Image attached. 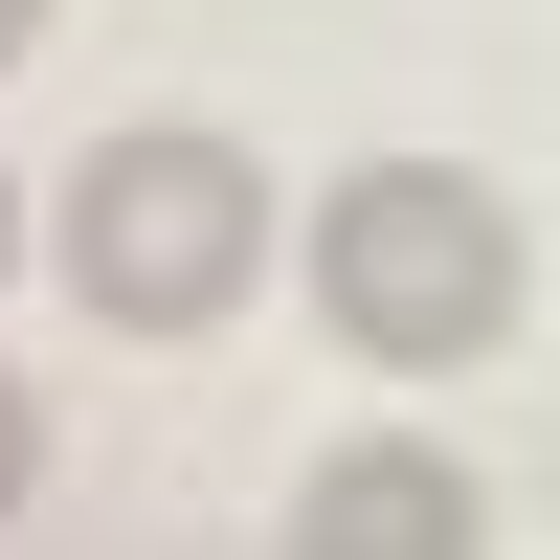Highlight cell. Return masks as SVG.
Masks as SVG:
<instances>
[{
  "label": "cell",
  "instance_id": "6",
  "mask_svg": "<svg viewBox=\"0 0 560 560\" xmlns=\"http://www.w3.org/2000/svg\"><path fill=\"white\" fill-rule=\"evenodd\" d=\"M0 269H23V179H0Z\"/></svg>",
  "mask_w": 560,
  "mask_h": 560
},
{
  "label": "cell",
  "instance_id": "5",
  "mask_svg": "<svg viewBox=\"0 0 560 560\" xmlns=\"http://www.w3.org/2000/svg\"><path fill=\"white\" fill-rule=\"evenodd\" d=\"M23 45H45V0H0V68H23Z\"/></svg>",
  "mask_w": 560,
  "mask_h": 560
},
{
  "label": "cell",
  "instance_id": "4",
  "mask_svg": "<svg viewBox=\"0 0 560 560\" xmlns=\"http://www.w3.org/2000/svg\"><path fill=\"white\" fill-rule=\"evenodd\" d=\"M23 493H45V404L0 382V516H23Z\"/></svg>",
  "mask_w": 560,
  "mask_h": 560
},
{
  "label": "cell",
  "instance_id": "1",
  "mask_svg": "<svg viewBox=\"0 0 560 560\" xmlns=\"http://www.w3.org/2000/svg\"><path fill=\"white\" fill-rule=\"evenodd\" d=\"M516 292H538V247H516V202H493L471 158H359L337 202H314V314H337L382 382H471V359L516 337Z\"/></svg>",
  "mask_w": 560,
  "mask_h": 560
},
{
  "label": "cell",
  "instance_id": "2",
  "mask_svg": "<svg viewBox=\"0 0 560 560\" xmlns=\"http://www.w3.org/2000/svg\"><path fill=\"white\" fill-rule=\"evenodd\" d=\"M247 269H269L247 135L135 113V135H90V158H68V292H90V337H224Z\"/></svg>",
  "mask_w": 560,
  "mask_h": 560
},
{
  "label": "cell",
  "instance_id": "3",
  "mask_svg": "<svg viewBox=\"0 0 560 560\" xmlns=\"http://www.w3.org/2000/svg\"><path fill=\"white\" fill-rule=\"evenodd\" d=\"M292 560H493V493L448 471V448H404V427H359L337 471L292 493Z\"/></svg>",
  "mask_w": 560,
  "mask_h": 560
}]
</instances>
